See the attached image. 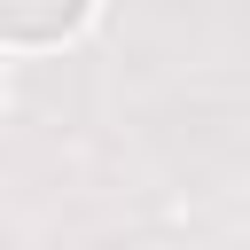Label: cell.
Masks as SVG:
<instances>
[{
  "instance_id": "obj_1",
  "label": "cell",
  "mask_w": 250,
  "mask_h": 250,
  "mask_svg": "<svg viewBox=\"0 0 250 250\" xmlns=\"http://www.w3.org/2000/svg\"><path fill=\"white\" fill-rule=\"evenodd\" d=\"M94 0H0V39L8 47H55L86 23Z\"/></svg>"
}]
</instances>
